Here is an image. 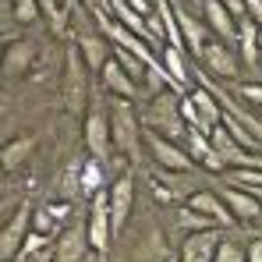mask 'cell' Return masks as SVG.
Masks as SVG:
<instances>
[{"label": "cell", "instance_id": "cell-14", "mask_svg": "<svg viewBox=\"0 0 262 262\" xmlns=\"http://www.w3.org/2000/svg\"><path fill=\"white\" fill-rule=\"evenodd\" d=\"M188 206H191V209H199L202 216L216 220L220 227H237V220H234V213L227 209V202L220 199V191L199 188V191H191V195H188Z\"/></svg>", "mask_w": 262, "mask_h": 262}, {"label": "cell", "instance_id": "cell-12", "mask_svg": "<svg viewBox=\"0 0 262 262\" xmlns=\"http://www.w3.org/2000/svg\"><path fill=\"white\" fill-rule=\"evenodd\" d=\"M199 60H206V68H209L213 75H220V78H237V75H241V60H237L234 46L223 43V39H209V46L202 50Z\"/></svg>", "mask_w": 262, "mask_h": 262}, {"label": "cell", "instance_id": "cell-9", "mask_svg": "<svg viewBox=\"0 0 262 262\" xmlns=\"http://www.w3.org/2000/svg\"><path fill=\"white\" fill-rule=\"evenodd\" d=\"M220 199H223L227 209L234 213L237 227H259V223H262V199H255L252 191L227 184V188H220Z\"/></svg>", "mask_w": 262, "mask_h": 262}, {"label": "cell", "instance_id": "cell-30", "mask_svg": "<svg viewBox=\"0 0 262 262\" xmlns=\"http://www.w3.org/2000/svg\"><path fill=\"white\" fill-rule=\"evenodd\" d=\"M248 262H262V237L248 245Z\"/></svg>", "mask_w": 262, "mask_h": 262}, {"label": "cell", "instance_id": "cell-7", "mask_svg": "<svg viewBox=\"0 0 262 262\" xmlns=\"http://www.w3.org/2000/svg\"><path fill=\"white\" fill-rule=\"evenodd\" d=\"M89 103V68L78 50H68V82H64V106L71 114H82Z\"/></svg>", "mask_w": 262, "mask_h": 262}, {"label": "cell", "instance_id": "cell-27", "mask_svg": "<svg viewBox=\"0 0 262 262\" xmlns=\"http://www.w3.org/2000/svg\"><path fill=\"white\" fill-rule=\"evenodd\" d=\"M237 92H241L248 103H255V110H262V82H259V85H255V82H245Z\"/></svg>", "mask_w": 262, "mask_h": 262}, {"label": "cell", "instance_id": "cell-6", "mask_svg": "<svg viewBox=\"0 0 262 262\" xmlns=\"http://www.w3.org/2000/svg\"><path fill=\"white\" fill-rule=\"evenodd\" d=\"M89 245L92 252H106L110 248V237H114V220H110V191H99L92 195V206H89Z\"/></svg>", "mask_w": 262, "mask_h": 262}, {"label": "cell", "instance_id": "cell-11", "mask_svg": "<svg viewBox=\"0 0 262 262\" xmlns=\"http://www.w3.org/2000/svg\"><path fill=\"white\" fill-rule=\"evenodd\" d=\"M106 191H110V220H114V234H121L124 223H128V216H131V206H135V177L121 174Z\"/></svg>", "mask_w": 262, "mask_h": 262}, {"label": "cell", "instance_id": "cell-15", "mask_svg": "<svg viewBox=\"0 0 262 262\" xmlns=\"http://www.w3.org/2000/svg\"><path fill=\"white\" fill-rule=\"evenodd\" d=\"M177 11V25H181V39H184V50H191L195 57H202V50L209 46V25L199 18V14H188L181 4H174Z\"/></svg>", "mask_w": 262, "mask_h": 262}, {"label": "cell", "instance_id": "cell-18", "mask_svg": "<svg viewBox=\"0 0 262 262\" xmlns=\"http://www.w3.org/2000/svg\"><path fill=\"white\" fill-rule=\"evenodd\" d=\"M36 64V46L29 39H11L4 53V78H21L29 68Z\"/></svg>", "mask_w": 262, "mask_h": 262}, {"label": "cell", "instance_id": "cell-5", "mask_svg": "<svg viewBox=\"0 0 262 262\" xmlns=\"http://www.w3.org/2000/svg\"><path fill=\"white\" fill-rule=\"evenodd\" d=\"M89 252H92V245H89L85 220H71L53 241V262H85Z\"/></svg>", "mask_w": 262, "mask_h": 262}, {"label": "cell", "instance_id": "cell-23", "mask_svg": "<svg viewBox=\"0 0 262 262\" xmlns=\"http://www.w3.org/2000/svg\"><path fill=\"white\" fill-rule=\"evenodd\" d=\"M177 227L188 230V234H199V230H216L220 223H216V220H209V216H202L199 209H191V206L184 202V206L177 209Z\"/></svg>", "mask_w": 262, "mask_h": 262}, {"label": "cell", "instance_id": "cell-8", "mask_svg": "<svg viewBox=\"0 0 262 262\" xmlns=\"http://www.w3.org/2000/svg\"><path fill=\"white\" fill-rule=\"evenodd\" d=\"M85 149L92 160H99V163H106V156L114 152V131H110V114H103V110H92L85 117Z\"/></svg>", "mask_w": 262, "mask_h": 262}, {"label": "cell", "instance_id": "cell-26", "mask_svg": "<svg viewBox=\"0 0 262 262\" xmlns=\"http://www.w3.org/2000/svg\"><path fill=\"white\" fill-rule=\"evenodd\" d=\"M36 4H39V11L46 14V21L60 32V29H64V21H68V11L60 7V0H36Z\"/></svg>", "mask_w": 262, "mask_h": 262}, {"label": "cell", "instance_id": "cell-25", "mask_svg": "<svg viewBox=\"0 0 262 262\" xmlns=\"http://www.w3.org/2000/svg\"><path fill=\"white\" fill-rule=\"evenodd\" d=\"M39 14H43V11H39V4H36V0H11V18H14V21L32 25Z\"/></svg>", "mask_w": 262, "mask_h": 262}, {"label": "cell", "instance_id": "cell-29", "mask_svg": "<svg viewBox=\"0 0 262 262\" xmlns=\"http://www.w3.org/2000/svg\"><path fill=\"white\" fill-rule=\"evenodd\" d=\"M245 4H248V21L262 25V0H245Z\"/></svg>", "mask_w": 262, "mask_h": 262}, {"label": "cell", "instance_id": "cell-28", "mask_svg": "<svg viewBox=\"0 0 262 262\" xmlns=\"http://www.w3.org/2000/svg\"><path fill=\"white\" fill-rule=\"evenodd\" d=\"M220 4H223L237 21H245V18H248V4H245V0H220Z\"/></svg>", "mask_w": 262, "mask_h": 262}, {"label": "cell", "instance_id": "cell-31", "mask_svg": "<svg viewBox=\"0 0 262 262\" xmlns=\"http://www.w3.org/2000/svg\"><path fill=\"white\" fill-rule=\"evenodd\" d=\"M60 7H64V11H68V7H75V0H60Z\"/></svg>", "mask_w": 262, "mask_h": 262}, {"label": "cell", "instance_id": "cell-3", "mask_svg": "<svg viewBox=\"0 0 262 262\" xmlns=\"http://www.w3.org/2000/svg\"><path fill=\"white\" fill-rule=\"evenodd\" d=\"M32 206L29 202H21L7 223H4V234H0V262H18L21 259V248H25V241H29V234H32Z\"/></svg>", "mask_w": 262, "mask_h": 262}, {"label": "cell", "instance_id": "cell-1", "mask_svg": "<svg viewBox=\"0 0 262 262\" xmlns=\"http://www.w3.org/2000/svg\"><path fill=\"white\" fill-rule=\"evenodd\" d=\"M181 99H184V96H181L177 89H163L160 96H152V99L145 103V110H142L145 128L156 131V135H163V138L184 142L188 121H184V114H181Z\"/></svg>", "mask_w": 262, "mask_h": 262}, {"label": "cell", "instance_id": "cell-20", "mask_svg": "<svg viewBox=\"0 0 262 262\" xmlns=\"http://www.w3.org/2000/svg\"><path fill=\"white\" fill-rule=\"evenodd\" d=\"M71 216V206L68 202H50V206H39L36 216H32V230L36 234H46V237H57L60 234V220Z\"/></svg>", "mask_w": 262, "mask_h": 262}, {"label": "cell", "instance_id": "cell-10", "mask_svg": "<svg viewBox=\"0 0 262 262\" xmlns=\"http://www.w3.org/2000/svg\"><path fill=\"white\" fill-rule=\"evenodd\" d=\"M223 245V234L216 230H199V234H188L181 241V252H177V262H213Z\"/></svg>", "mask_w": 262, "mask_h": 262}, {"label": "cell", "instance_id": "cell-19", "mask_svg": "<svg viewBox=\"0 0 262 262\" xmlns=\"http://www.w3.org/2000/svg\"><path fill=\"white\" fill-rule=\"evenodd\" d=\"M160 60H163V75L170 78V89H177L181 96H188V68H184V50L181 46H163L160 50Z\"/></svg>", "mask_w": 262, "mask_h": 262}, {"label": "cell", "instance_id": "cell-32", "mask_svg": "<svg viewBox=\"0 0 262 262\" xmlns=\"http://www.w3.org/2000/svg\"><path fill=\"white\" fill-rule=\"evenodd\" d=\"M255 114H259V117H262V110H255Z\"/></svg>", "mask_w": 262, "mask_h": 262}, {"label": "cell", "instance_id": "cell-22", "mask_svg": "<svg viewBox=\"0 0 262 262\" xmlns=\"http://www.w3.org/2000/svg\"><path fill=\"white\" fill-rule=\"evenodd\" d=\"M78 188H82V195H99V191H103V163H99V160L89 156L85 163H82V170H78Z\"/></svg>", "mask_w": 262, "mask_h": 262}, {"label": "cell", "instance_id": "cell-2", "mask_svg": "<svg viewBox=\"0 0 262 262\" xmlns=\"http://www.w3.org/2000/svg\"><path fill=\"white\" fill-rule=\"evenodd\" d=\"M110 131H114V149L121 156H128L131 163H138L142 160V138H145V131L138 128L131 99H114V106H110Z\"/></svg>", "mask_w": 262, "mask_h": 262}, {"label": "cell", "instance_id": "cell-13", "mask_svg": "<svg viewBox=\"0 0 262 262\" xmlns=\"http://www.w3.org/2000/svg\"><path fill=\"white\" fill-rule=\"evenodd\" d=\"M75 50L82 53L85 68H89V71H96V75H99V71L110 64V57H114V46H110V39H106L99 29H92V32H82Z\"/></svg>", "mask_w": 262, "mask_h": 262}, {"label": "cell", "instance_id": "cell-24", "mask_svg": "<svg viewBox=\"0 0 262 262\" xmlns=\"http://www.w3.org/2000/svg\"><path fill=\"white\" fill-rule=\"evenodd\" d=\"M213 262H248V245H241L234 237H223V245H220Z\"/></svg>", "mask_w": 262, "mask_h": 262}, {"label": "cell", "instance_id": "cell-17", "mask_svg": "<svg viewBox=\"0 0 262 262\" xmlns=\"http://www.w3.org/2000/svg\"><path fill=\"white\" fill-rule=\"evenodd\" d=\"M202 7H206V25L216 32L223 43H234V39L241 36V21H237L220 0H202Z\"/></svg>", "mask_w": 262, "mask_h": 262}, {"label": "cell", "instance_id": "cell-16", "mask_svg": "<svg viewBox=\"0 0 262 262\" xmlns=\"http://www.w3.org/2000/svg\"><path fill=\"white\" fill-rule=\"evenodd\" d=\"M99 82H103V89H106L114 99H135V96H138V82L124 71V64H121L117 57H110V64L99 71Z\"/></svg>", "mask_w": 262, "mask_h": 262}, {"label": "cell", "instance_id": "cell-21", "mask_svg": "<svg viewBox=\"0 0 262 262\" xmlns=\"http://www.w3.org/2000/svg\"><path fill=\"white\" fill-rule=\"evenodd\" d=\"M36 152V138L32 135H18V138H11L7 145H4V152H0V163H4V170L7 174H14V170H21L25 167V160Z\"/></svg>", "mask_w": 262, "mask_h": 262}, {"label": "cell", "instance_id": "cell-4", "mask_svg": "<svg viewBox=\"0 0 262 262\" xmlns=\"http://www.w3.org/2000/svg\"><path fill=\"white\" fill-rule=\"evenodd\" d=\"M145 142H149V149H152L156 167H163V170H170V174H191V170H195V160H191V152L184 149V142L163 138V135H156V131H149V128H145Z\"/></svg>", "mask_w": 262, "mask_h": 262}]
</instances>
